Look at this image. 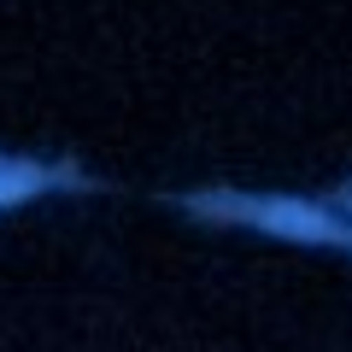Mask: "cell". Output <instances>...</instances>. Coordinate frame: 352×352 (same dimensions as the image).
Here are the masks:
<instances>
[{"label":"cell","mask_w":352,"mask_h":352,"mask_svg":"<svg viewBox=\"0 0 352 352\" xmlns=\"http://www.w3.org/2000/svg\"><path fill=\"white\" fill-rule=\"evenodd\" d=\"M264 223H276L282 235H329V223L317 212H305V206H264Z\"/></svg>","instance_id":"1"},{"label":"cell","mask_w":352,"mask_h":352,"mask_svg":"<svg viewBox=\"0 0 352 352\" xmlns=\"http://www.w3.org/2000/svg\"><path fill=\"white\" fill-rule=\"evenodd\" d=\"M30 188H36V176H24V170L0 176V200H18V194H30Z\"/></svg>","instance_id":"2"}]
</instances>
